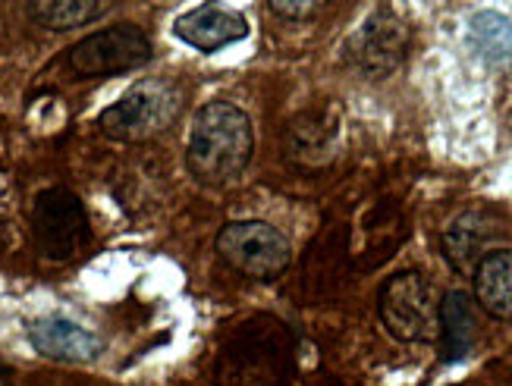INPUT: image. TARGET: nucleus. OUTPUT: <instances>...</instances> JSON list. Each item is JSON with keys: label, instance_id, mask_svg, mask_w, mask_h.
Segmentation results:
<instances>
[{"label": "nucleus", "instance_id": "15", "mask_svg": "<svg viewBox=\"0 0 512 386\" xmlns=\"http://www.w3.org/2000/svg\"><path fill=\"white\" fill-rule=\"evenodd\" d=\"M324 7V0H271V10L283 19H308Z\"/></svg>", "mask_w": 512, "mask_h": 386}, {"label": "nucleus", "instance_id": "4", "mask_svg": "<svg viewBox=\"0 0 512 386\" xmlns=\"http://www.w3.org/2000/svg\"><path fill=\"white\" fill-rule=\"evenodd\" d=\"M180 104L183 95L176 92V85L164 79H145L132 85L117 104H110L98 117V126L114 142H145L176 120Z\"/></svg>", "mask_w": 512, "mask_h": 386}, {"label": "nucleus", "instance_id": "1", "mask_svg": "<svg viewBox=\"0 0 512 386\" xmlns=\"http://www.w3.org/2000/svg\"><path fill=\"white\" fill-rule=\"evenodd\" d=\"M255 132L246 110L227 101H208L192 117L186 142V167L195 183L224 186L249 167Z\"/></svg>", "mask_w": 512, "mask_h": 386}, {"label": "nucleus", "instance_id": "3", "mask_svg": "<svg viewBox=\"0 0 512 386\" xmlns=\"http://www.w3.org/2000/svg\"><path fill=\"white\" fill-rule=\"evenodd\" d=\"M32 242L41 258L48 261H73L92 242V223L76 192L54 186L38 192L32 204Z\"/></svg>", "mask_w": 512, "mask_h": 386}, {"label": "nucleus", "instance_id": "14", "mask_svg": "<svg viewBox=\"0 0 512 386\" xmlns=\"http://www.w3.org/2000/svg\"><path fill=\"white\" fill-rule=\"evenodd\" d=\"M469 41L481 60L491 66L512 63V22L494 10H481L469 22Z\"/></svg>", "mask_w": 512, "mask_h": 386}, {"label": "nucleus", "instance_id": "12", "mask_svg": "<svg viewBox=\"0 0 512 386\" xmlns=\"http://www.w3.org/2000/svg\"><path fill=\"white\" fill-rule=\"evenodd\" d=\"M491 239H494V226L484 220L481 211H469L459 220H453L450 230L443 233V255H447V261L459 274H469L484 258V245Z\"/></svg>", "mask_w": 512, "mask_h": 386}, {"label": "nucleus", "instance_id": "6", "mask_svg": "<svg viewBox=\"0 0 512 386\" xmlns=\"http://www.w3.org/2000/svg\"><path fill=\"white\" fill-rule=\"evenodd\" d=\"M217 255L249 280H277L293 261V245L264 220H236L217 233Z\"/></svg>", "mask_w": 512, "mask_h": 386}, {"label": "nucleus", "instance_id": "8", "mask_svg": "<svg viewBox=\"0 0 512 386\" xmlns=\"http://www.w3.org/2000/svg\"><path fill=\"white\" fill-rule=\"evenodd\" d=\"M29 343L38 355L60 361V365H92L104 343L92 330L79 327L66 317H38L29 324Z\"/></svg>", "mask_w": 512, "mask_h": 386}, {"label": "nucleus", "instance_id": "9", "mask_svg": "<svg viewBox=\"0 0 512 386\" xmlns=\"http://www.w3.org/2000/svg\"><path fill=\"white\" fill-rule=\"evenodd\" d=\"M406 26L390 13H377L365 22V29L349 41L352 63L368 76H384L406 54Z\"/></svg>", "mask_w": 512, "mask_h": 386}, {"label": "nucleus", "instance_id": "13", "mask_svg": "<svg viewBox=\"0 0 512 386\" xmlns=\"http://www.w3.org/2000/svg\"><path fill=\"white\" fill-rule=\"evenodd\" d=\"M114 0H29V16L51 32H70L101 19Z\"/></svg>", "mask_w": 512, "mask_h": 386}, {"label": "nucleus", "instance_id": "11", "mask_svg": "<svg viewBox=\"0 0 512 386\" xmlns=\"http://www.w3.org/2000/svg\"><path fill=\"white\" fill-rule=\"evenodd\" d=\"M440 358L443 361H462L469 358L478 343V317L475 302L465 292H447L440 299Z\"/></svg>", "mask_w": 512, "mask_h": 386}, {"label": "nucleus", "instance_id": "10", "mask_svg": "<svg viewBox=\"0 0 512 386\" xmlns=\"http://www.w3.org/2000/svg\"><path fill=\"white\" fill-rule=\"evenodd\" d=\"M475 302L484 314H491L494 321L512 324V248L500 252H487L475 270Z\"/></svg>", "mask_w": 512, "mask_h": 386}, {"label": "nucleus", "instance_id": "5", "mask_svg": "<svg viewBox=\"0 0 512 386\" xmlns=\"http://www.w3.org/2000/svg\"><path fill=\"white\" fill-rule=\"evenodd\" d=\"M151 57V38L139 26L123 22V26H110L76 41L66 51V70L76 79H110L142 70Z\"/></svg>", "mask_w": 512, "mask_h": 386}, {"label": "nucleus", "instance_id": "7", "mask_svg": "<svg viewBox=\"0 0 512 386\" xmlns=\"http://www.w3.org/2000/svg\"><path fill=\"white\" fill-rule=\"evenodd\" d=\"M176 38L186 41L189 48L202 51V54H214L227 44H236L249 35V22L239 10L220 4V0H208V4L195 7L189 13H183L173 26Z\"/></svg>", "mask_w": 512, "mask_h": 386}, {"label": "nucleus", "instance_id": "2", "mask_svg": "<svg viewBox=\"0 0 512 386\" xmlns=\"http://www.w3.org/2000/svg\"><path fill=\"white\" fill-rule=\"evenodd\" d=\"M381 324L399 343H428L440 327V295L437 286L418 270L393 274L377 295Z\"/></svg>", "mask_w": 512, "mask_h": 386}]
</instances>
